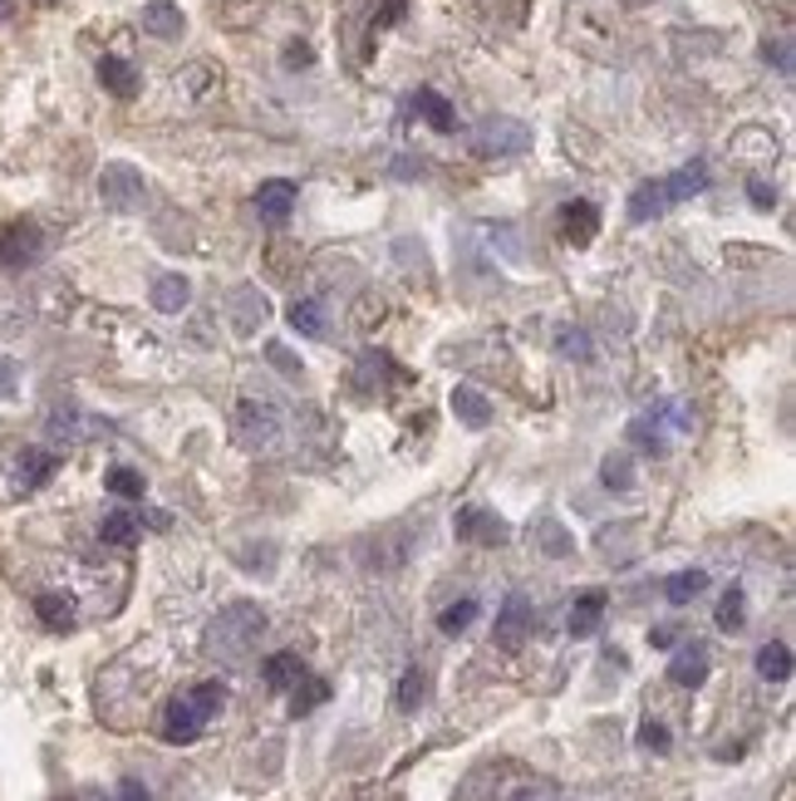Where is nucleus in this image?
Listing matches in <instances>:
<instances>
[{"label": "nucleus", "mask_w": 796, "mask_h": 801, "mask_svg": "<svg viewBox=\"0 0 796 801\" xmlns=\"http://www.w3.org/2000/svg\"><path fill=\"white\" fill-rule=\"evenodd\" d=\"M261 629H266V615L256 605H226V610L212 620L207 629V655L212 659H242L256 649Z\"/></svg>", "instance_id": "obj_1"}, {"label": "nucleus", "mask_w": 796, "mask_h": 801, "mask_svg": "<svg viewBox=\"0 0 796 801\" xmlns=\"http://www.w3.org/2000/svg\"><path fill=\"white\" fill-rule=\"evenodd\" d=\"M222 698H226L222 683H197L192 693L173 698V703H167V713H163V738L167 742H192L202 728H207V718L222 708Z\"/></svg>", "instance_id": "obj_2"}, {"label": "nucleus", "mask_w": 796, "mask_h": 801, "mask_svg": "<svg viewBox=\"0 0 796 801\" xmlns=\"http://www.w3.org/2000/svg\"><path fill=\"white\" fill-rule=\"evenodd\" d=\"M40 251H44L40 226L10 222L6 232H0V266H30V261H40Z\"/></svg>", "instance_id": "obj_3"}, {"label": "nucleus", "mask_w": 796, "mask_h": 801, "mask_svg": "<svg viewBox=\"0 0 796 801\" xmlns=\"http://www.w3.org/2000/svg\"><path fill=\"white\" fill-rule=\"evenodd\" d=\"M99 192H104L109 207H143V178L133 168H109Z\"/></svg>", "instance_id": "obj_4"}, {"label": "nucleus", "mask_w": 796, "mask_h": 801, "mask_svg": "<svg viewBox=\"0 0 796 801\" xmlns=\"http://www.w3.org/2000/svg\"><path fill=\"white\" fill-rule=\"evenodd\" d=\"M527 629H531V605H527V595H511L507 610H502V620H497V645H502V649H517L521 639H527Z\"/></svg>", "instance_id": "obj_5"}, {"label": "nucleus", "mask_w": 796, "mask_h": 801, "mask_svg": "<svg viewBox=\"0 0 796 801\" xmlns=\"http://www.w3.org/2000/svg\"><path fill=\"white\" fill-rule=\"evenodd\" d=\"M669 679H674V683H684V689H693V683H703V679H708V649H703V645L678 649L674 663H669Z\"/></svg>", "instance_id": "obj_6"}, {"label": "nucleus", "mask_w": 796, "mask_h": 801, "mask_svg": "<svg viewBox=\"0 0 796 801\" xmlns=\"http://www.w3.org/2000/svg\"><path fill=\"white\" fill-rule=\"evenodd\" d=\"M256 207H261V216H271V222H286L295 207V187L290 182H266V187L256 192Z\"/></svg>", "instance_id": "obj_7"}, {"label": "nucleus", "mask_w": 796, "mask_h": 801, "mask_svg": "<svg viewBox=\"0 0 796 801\" xmlns=\"http://www.w3.org/2000/svg\"><path fill=\"white\" fill-rule=\"evenodd\" d=\"M600 615H605V595L600 590H590V595H580V600L571 605V635H595L600 629Z\"/></svg>", "instance_id": "obj_8"}, {"label": "nucleus", "mask_w": 796, "mask_h": 801, "mask_svg": "<svg viewBox=\"0 0 796 801\" xmlns=\"http://www.w3.org/2000/svg\"><path fill=\"white\" fill-rule=\"evenodd\" d=\"M458 531L472 536V541H507V526L497 521V517H487V511H462Z\"/></svg>", "instance_id": "obj_9"}, {"label": "nucleus", "mask_w": 796, "mask_h": 801, "mask_svg": "<svg viewBox=\"0 0 796 801\" xmlns=\"http://www.w3.org/2000/svg\"><path fill=\"white\" fill-rule=\"evenodd\" d=\"M561 222H565V236H571L575 246H585L590 236H595V207H590V202H571V207L561 212Z\"/></svg>", "instance_id": "obj_10"}, {"label": "nucleus", "mask_w": 796, "mask_h": 801, "mask_svg": "<svg viewBox=\"0 0 796 801\" xmlns=\"http://www.w3.org/2000/svg\"><path fill=\"white\" fill-rule=\"evenodd\" d=\"M300 679H305L300 655H276V659L266 663V683H271V689H295Z\"/></svg>", "instance_id": "obj_11"}, {"label": "nucleus", "mask_w": 796, "mask_h": 801, "mask_svg": "<svg viewBox=\"0 0 796 801\" xmlns=\"http://www.w3.org/2000/svg\"><path fill=\"white\" fill-rule=\"evenodd\" d=\"M757 673L762 679H772V683H782L792 673V655H787V645H762V655H757Z\"/></svg>", "instance_id": "obj_12"}, {"label": "nucleus", "mask_w": 796, "mask_h": 801, "mask_svg": "<svg viewBox=\"0 0 796 801\" xmlns=\"http://www.w3.org/2000/svg\"><path fill=\"white\" fill-rule=\"evenodd\" d=\"M452 408L462 414V423H468V428H482V423L492 418L487 398H482V394H472V388H458V394H452Z\"/></svg>", "instance_id": "obj_13"}, {"label": "nucleus", "mask_w": 796, "mask_h": 801, "mask_svg": "<svg viewBox=\"0 0 796 801\" xmlns=\"http://www.w3.org/2000/svg\"><path fill=\"white\" fill-rule=\"evenodd\" d=\"M153 305H157V311H167V315L182 311V305H187V281H182V276H163L153 285Z\"/></svg>", "instance_id": "obj_14"}, {"label": "nucleus", "mask_w": 796, "mask_h": 801, "mask_svg": "<svg viewBox=\"0 0 796 801\" xmlns=\"http://www.w3.org/2000/svg\"><path fill=\"white\" fill-rule=\"evenodd\" d=\"M99 79H104V89H113L119 99H129L133 89H139V79H133V70L123 60H104L99 64Z\"/></svg>", "instance_id": "obj_15"}, {"label": "nucleus", "mask_w": 796, "mask_h": 801, "mask_svg": "<svg viewBox=\"0 0 796 801\" xmlns=\"http://www.w3.org/2000/svg\"><path fill=\"white\" fill-rule=\"evenodd\" d=\"M521 143H527V133H521L517 123H492V129L482 133L487 153H511V148H521Z\"/></svg>", "instance_id": "obj_16"}, {"label": "nucleus", "mask_w": 796, "mask_h": 801, "mask_svg": "<svg viewBox=\"0 0 796 801\" xmlns=\"http://www.w3.org/2000/svg\"><path fill=\"white\" fill-rule=\"evenodd\" d=\"M290 325L300 329V335H325V305L320 301H300L290 311Z\"/></svg>", "instance_id": "obj_17"}, {"label": "nucleus", "mask_w": 796, "mask_h": 801, "mask_svg": "<svg viewBox=\"0 0 796 801\" xmlns=\"http://www.w3.org/2000/svg\"><path fill=\"white\" fill-rule=\"evenodd\" d=\"M703 586H708V576H703V570H678V576L669 580L664 590H669V600H674V605H688Z\"/></svg>", "instance_id": "obj_18"}, {"label": "nucleus", "mask_w": 796, "mask_h": 801, "mask_svg": "<svg viewBox=\"0 0 796 801\" xmlns=\"http://www.w3.org/2000/svg\"><path fill=\"white\" fill-rule=\"evenodd\" d=\"M143 26L153 30V36H177L182 16H177L173 6H147V10H143Z\"/></svg>", "instance_id": "obj_19"}, {"label": "nucleus", "mask_w": 796, "mask_h": 801, "mask_svg": "<svg viewBox=\"0 0 796 801\" xmlns=\"http://www.w3.org/2000/svg\"><path fill=\"white\" fill-rule=\"evenodd\" d=\"M133 536H139V521H133L129 511H119V517H109V521H104V541H113V546H129Z\"/></svg>", "instance_id": "obj_20"}, {"label": "nucleus", "mask_w": 796, "mask_h": 801, "mask_svg": "<svg viewBox=\"0 0 796 801\" xmlns=\"http://www.w3.org/2000/svg\"><path fill=\"white\" fill-rule=\"evenodd\" d=\"M290 693H295V713H310L315 703H325V683L320 679H300Z\"/></svg>", "instance_id": "obj_21"}, {"label": "nucleus", "mask_w": 796, "mask_h": 801, "mask_svg": "<svg viewBox=\"0 0 796 801\" xmlns=\"http://www.w3.org/2000/svg\"><path fill=\"white\" fill-rule=\"evenodd\" d=\"M423 689H428V679L418 669H408V679L398 683V708H418L423 703Z\"/></svg>", "instance_id": "obj_22"}, {"label": "nucleus", "mask_w": 796, "mask_h": 801, "mask_svg": "<svg viewBox=\"0 0 796 801\" xmlns=\"http://www.w3.org/2000/svg\"><path fill=\"white\" fill-rule=\"evenodd\" d=\"M472 615H477V600L448 605V610H442V629H448V635H458V629H468V625H472Z\"/></svg>", "instance_id": "obj_23"}, {"label": "nucleus", "mask_w": 796, "mask_h": 801, "mask_svg": "<svg viewBox=\"0 0 796 801\" xmlns=\"http://www.w3.org/2000/svg\"><path fill=\"white\" fill-rule=\"evenodd\" d=\"M718 625H723V629H737V625H743V590H727V595H723Z\"/></svg>", "instance_id": "obj_24"}, {"label": "nucleus", "mask_w": 796, "mask_h": 801, "mask_svg": "<svg viewBox=\"0 0 796 801\" xmlns=\"http://www.w3.org/2000/svg\"><path fill=\"white\" fill-rule=\"evenodd\" d=\"M109 487L119 491V497H143V477H139V473H129V467L109 473Z\"/></svg>", "instance_id": "obj_25"}, {"label": "nucleus", "mask_w": 796, "mask_h": 801, "mask_svg": "<svg viewBox=\"0 0 796 801\" xmlns=\"http://www.w3.org/2000/svg\"><path fill=\"white\" fill-rule=\"evenodd\" d=\"M40 615H44V620H50L54 629H64V625H70V600H60V595H44Z\"/></svg>", "instance_id": "obj_26"}, {"label": "nucleus", "mask_w": 796, "mask_h": 801, "mask_svg": "<svg viewBox=\"0 0 796 801\" xmlns=\"http://www.w3.org/2000/svg\"><path fill=\"white\" fill-rule=\"evenodd\" d=\"M266 359H271V364H276V369H286V374H290V379H300V364H295V359H290V349H286V345H266Z\"/></svg>", "instance_id": "obj_27"}, {"label": "nucleus", "mask_w": 796, "mask_h": 801, "mask_svg": "<svg viewBox=\"0 0 796 801\" xmlns=\"http://www.w3.org/2000/svg\"><path fill=\"white\" fill-rule=\"evenodd\" d=\"M605 483L610 487H630V457H610V463H605Z\"/></svg>", "instance_id": "obj_28"}, {"label": "nucleus", "mask_w": 796, "mask_h": 801, "mask_svg": "<svg viewBox=\"0 0 796 801\" xmlns=\"http://www.w3.org/2000/svg\"><path fill=\"white\" fill-rule=\"evenodd\" d=\"M640 742H644L650 752H664V748H669V732L659 728V723H644V728H640Z\"/></svg>", "instance_id": "obj_29"}, {"label": "nucleus", "mask_w": 796, "mask_h": 801, "mask_svg": "<svg viewBox=\"0 0 796 801\" xmlns=\"http://www.w3.org/2000/svg\"><path fill=\"white\" fill-rule=\"evenodd\" d=\"M418 104H423V113H428V119L438 123V129H448V123H452V119H448V109H442V99H438V94H423V99H418Z\"/></svg>", "instance_id": "obj_30"}, {"label": "nucleus", "mask_w": 796, "mask_h": 801, "mask_svg": "<svg viewBox=\"0 0 796 801\" xmlns=\"http://www.w3.org/2000/svg\"><path fill=\"white\" fill-rule=\"evenodd\" d=\"M517 801H555V792H551V787H527Z\"/></svg>", "instance_id": "obj_31"}, {"label": "nucleus", "mask_w": 796, "mask_h": 801, "mask_svg": "<svg viewBox=\"0 0 796 801\" xmlns=\"http://www.w3.org/2000/svg\"><path fill=\"white\" fill-rule=\"evenodd\" d=\"M654 645H659V649H669V645H674V629H669V625H664V629H654Z\"/></svg>", "instance_id": "obj_32"}, {"label": "nucleus", "mask_w": 796, "mask_h": 801, "mask_svg": "<svg viewBox=\"0 0 796 801\" xmlns=\"http://www.w3.org/2000/svg\"><path fill=\"white\" fill-rule=\"evenodd\" d=\"M123 797H129V801H147V792H143L139 782H123Z\"/></svg>", "instance_id": "obj_33"}, {"label": "nucleus", "mask_w": 796, "mask_h": 801, "mask_svg": "<svg viewBox=\"0 0 796 801\" xmlns=\"http://www.w3.org/2000/svg\"><path fill=\"white\" fill-rule=\"evenodd\" d=\"M10 6H16V0H0V20H6V16H10Z\"/></svg>", "instance_id": "obj_34"}]
</instances>
